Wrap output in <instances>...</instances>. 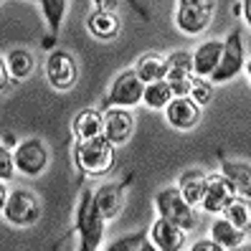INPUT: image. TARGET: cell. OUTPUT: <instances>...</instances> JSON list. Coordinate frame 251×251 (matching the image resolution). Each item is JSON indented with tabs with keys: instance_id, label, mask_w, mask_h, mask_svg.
I'll list each match as a JSON object with an SVG mask.
<instances>
[{
	"instance_id": "1",
	"label": "cell",
	"mask_w": 251,
	"mask_h": 251,
	"mask_svg": "<svg viewBox=\"0 0 251 251\" xmlns=\"http://www.w3.org/2000/svg\"><path fill=\"white\" fill-rule=\"evenodd\" d=\"M104 224L101 213L94 205V193L92 190H81V198L76 205V233H79V249L81 251H97L104 239Z\"/></svg>"
},
{
	"instance_id": "2",
	"label": "cell",
	"mask_w": 251,
	"mask_h": 251,
	"mask_svg": "<svg viewBox=\"0 0 251 251\" xmlns=\"http://www.w3.org/2000/svg\"><path fill=\"white\" fill-rule=\"evenodd\" d=\"M74 160L81 173L86 175H101L112 168L114 162V142H109L104 135L94 140H81L74 147Z\"/></svg>"
},
{
	"instance_id": "3",
	"label": "cell",
	"mask_w": 251,
	"mask_h": 251,
	"mask_svg": "<svg viewBox=\"0 0 251 251\" xmlns=\"http://www.w3.org/2000/svg\"><path fill=\"white\" fill-rule=\"evenodd\" d=\"M155 205L162 218H168L170 224H178L185 231H193L198 226V216L193 211V205L183 198L178 188H162L155 196Z\"/></svg>"
},
{
	"instance_id": "4",
	"label": "cell",
	"mask_w": 251,
	"mask_h": 251,
	"mask_svg": "<svg viewBox=\"0 0 251 251\" xmlns=\"http://www.w3.org/2000/svg\"><path fill=\"white\" fill-rule=\"evenodd\" d=\"M213 10H216V0H178L175 25L185 36H198L211 25Z\"/></svg>"
},
{
	"instance_id": "5",
	"label": "cell",
	"mask_w": 251,
	"mask_h": 251,
	"mask_svg": "<svg viewBox=\"0 0 251 251\" xmlns=\"http://www.w3.org/2000/svg\"><path fill=\"white\" fill-rule=\"evenodd\" d=\"M3 218L13 226H33L41 218V203L31 190H13L3 203Z\"/></svg>"
},
{
	"instance_id": "6",
	"label": "cell",
	"mask_w": 251,
	"mask_h": 251,
	"mask_svg": "<svg viewBox=\"0 0 251 251\" xmlns=\"http://www.w3.org/2000/svg\"><path fill=\"white\" fill-rule=\"evenodd\" d=\"M246 58H244V41H241V31L233 28L228 33V38L224 41V51H221V61L218 69L213 71L211 81L221 84V81H231L233 76H239V71L244 69Z\"/></svg>"
},
{
	"instance_id": "7",
	"label": "cell",
	"mask_w": 251,
	"mask_h": 251,
	"mask_svg": "<svg viewBox=\"0 0 251 251\" xmlns=\"http://www.w3.org/2000/svg\"><path fill=\"white\" fill-rule=\"evenodd\" d=\"M142 94H145V81L137 76L135 69H127L112 81L107 107H135L142 101Z\"/></svg>"
},
{
	"instance_id": "8",
	"label": "cell",
	"mask_w": 251,
	"mask_h": 251,
	"mask_svg": "<svg viewBox=\"0 0 251 251\" xmlns=\"http://www.w3.org/2000/svg\"><path fill=\"white\" fill-rule=\"evenodd\" d=\"M79 76V69L76 61L69 51H51L49 53V61H46V79L53 89L58 92H69L74 84H76Z\"/></svg>"
},
{
	"instance_id": "9",
	"label": "cell",
	"mask_w": 251,
	"mask_h": 251,
	"mask_svg": "<svg viewBox=\"0 0 251 251\" xmlns=\"http://www.w3.org/2000/svg\"><path fill=\"white\" fill-rule=\"evenodd\" d=\"M13 157H16V168L23 175H28V178H36V175H41L49 168V150H46V145H43L41 140H36V137L23 140L16 147Z\"/></svg>"
},
{
	"instance_id": "10",
	"label": "cell",
	"mask_w": 251,
	"mask_h": 251,
	"mask_svg": "<svg viewBox=\"0 0 251 251\" xmlns=\"http://www.w3.org/2000/svg\"><path fill=\"white\" fill-rule=\"evenodd\" d=\"M236 198V188L224 173H211L205 180V193H203V211L205 213H224L226 205Z\"/></svg>"
},
{
	"instance_id": "11",
	"label": "cell",
	"mask_w": 251,
	"mask_h": 251,
	"mask_svg": "<svg viewBox=\"0 0 251 251\" xmlns=\"http://www.w3.org/2000/svg\"><path fill=\"white\" fill-rule=\"evenodd\" d=\"M193 56L188 51H175L168 56V74L165 81L173 86L175 97H188L190 94V81H193Z\"/></svg>"
},
{
	"instance_id": "12",
	"label": "cell",
	"mask_w": 251,
	"mask_h": 251,
	"mask_svg": "<svg viewBox=\"0 0 251 251\" xmlns=\"http://www.w3.org/2000/svg\"><path fill=\"white\" fill-rule=\"evenodd\" d=\"M165 120L175 129H193L201 120V104L190 97H173V101L165 107Z\"/></svg>"
},
{
	"instance_id": "13",
	"label": "cell",
	"mask_w": 251,
	"mask_h": 251,
	"mask_svg": "<svg viewBox=\"0 0 251 251\" xmlns=\"http://www.w3.org/2000/svg\"><path fill=\"white\" fill-rule=\"evenodd\" d=\"M135 132V117L125 107H107L104 112V137L114 145H122Z\"/></svg>"
},
{
	"instance_id": "14",
	"label": "cell",
	"mask_w": 251,
	"mask_h": 251,
	"mask_svg": "<svg viewBox=\"0 0 251 251\" xmlns=\"http://www.w3.org/2000/svg\"><path fill=\"white\" fill-rule=\"evenodd\" d=\"M185 233H188L185 228H180L178 224H170L168 218L160 216L150 228V239L160 251H180L185 249Z\"/></svg>"
},
{
	"instance_id": "15",
	"label": "cell",
	"mask_w": 251,
	"mask_h": 251,
	"mask_svg": "<svg viewBox=\"0 0 251 251\" xmlns=\"http://www.w3.org/2000/svg\"><path fill=\"white\" fill-rule=\"evenodd\" d=\"M122 203H125V183H104L94 190V205L104 221H112L120 213Z\"/></svg>"
},
{
	"instance_id": "16",
	"label": "cell",
	"mask_w": 251,
	"mask_h": 251,
	"mask_svg": "<svg viewBox=\"0 0 251 251\" xmlns=\"http://www.w3.org/2000/svg\"><path fill=\"white\" fill-rule=\"evenodd\" d=\"M221 51H224V41H205L203 46L196 49L193 53V74L203 79H211L213 71L218 69Z\"/></svg>"
},
{
	"instance_id": "17",
	"label": "cell",
	"mask_w": 251,
	"mask_h": 251,
	"mask_svg": "<svg viewBox=\"0 0 251 251\" xmlns=\"http://www.w3.org/2000/svg\"><path fill=\"white\" fill-rule=\"evenodd\" d=\"M101 135H104V114L99 109H81L74 117V137H76V142L94 140Z\"/></svg>"
},
{
	"instance_id": "18",
	"label": "cell",
	"mask_w": 251,
	"mask_h": 251,
	"mask_svg": "<svg viewBox=\"0 0 251 251\" xmlns=\"http://www.w3.org/2000/svg\"><path fill=\"white\" fill-rule=\"evenodd\" d=\"M86 28L99 41H114L120 36V18L114 16V10H94L86 18Z\"/></svg>"
},
{
	"instance_id": "19",
	"label": "cell",
	"mask_w": 251,
	"mask_h": 251,
	"mask_svg": "<svg viewBox=\"0 0 251 251\" xmlns=\"http://www.w3.org/2000/svg\"><path fill=\"white\" fill-rule=\"evenodd\" d=\"M205 180H208V173L203 170H185L178 180V190L183 193V198L193 205H201L203 193H205Z\"/></svg>"
},
{
	"instance_id": "20",
	"label": "cell",
	"mask_w": 251,
	"mask_h": 251,
	"mask_svg": "<svg viewBox=\"0 0 251 251\" xmlns=\"http://www.w3.org/2000/svg\"><path fill=\"white\" fill-rule=\"evenodd\" d=\"M221 173L233 183L236 196L251 198V165H246V162H236V160H224L221 162Z\"/></svg>"
},
{
	"instance_id": "21",
	"label": "cell",
	"mask_w": 251,
	"mask_h": 251,
	"mask_svg": "<svg viewBox=\"0 0 251 251\" xmlns=\"http://www.w3.org/2000/svg\"><path fill=\"white\" fill-rule=\"evenodd\" d=\"M41 10H43V18L49 23V36L43 41V49H51L56 43L58 31H61L64 16H66V0H41Z\"/></svg>"
},
{
	"instance_id": "22",
	"label": "cell",
	"mask_w": 251,
	"mask_h": 251,
	"mask_svg": "<svg viewBox=\"0 0 251 251\" xmlns=\"http://www.w3.org/2000/svg\"><path fill=\"white\" fill-rule=\"evenodd\" d=\"M137 76L145 81V84H150V81H160V79H165V74H168V58L165 56H160V53H142L137 58Z\"/></svg>"
},
{
	"instance_id": "23",
	"label": "cell",
	"mask_w": 251,
	"mask_h": 251,
	"mask_svg": "<svg viewBox=\"0 0 251 251\" xmlns=\"http://www.w3.org/2000/svg\"><path fill=\"white\" fill-rule=\"evenodd\" d=\"M244 233L239 226H233L228 218H218L211 226V239L216 244H221V249H239L244 244Z\"/></svg>"
},
{
	"instance_id": "24",
	"label": "cell",
	"mask_w": 251,
	"mask_h": 251,
	"mask_svg": "<svg viewBox=\"0 0 251 251\" xmlns=\"http://www.w3.org/2000/svg\"><path fill=\"white\" fill-rule=\"evenodd\" d=\"M150 228H140L135 233H127V236H120L114 239L107 251H155V244H150Z\"/></svg>"
},
{
	"instance_id": "25",
	"label": "cell",
	"mask_w": 251,
	"mask_h": 251,
	"mask_svg": "<svg viewBox=\"0 0 251 251\" xmlns=\"http://www.w3.org/2000/svg\"><path fill=\"white\" fill-rule=\"evenodd\" d=\"M175 92H173V86L165 81V79H160V81H150V84H145V94H142V101L150 109H165L170 101H173Z\"/></svg>"
},
{
	"instance_id": "26",
	"label": "cell",
	"mask_w": 251,
	"mask_h": 251,
	"mask_svg": "<svg viewBox=\"0 0 251 251\" xmlns=\"http://www.w3.org/2000/svg\"><path fill=\"white\" fill-rule=\"evenodd\" d=\"M5 69L10 71V76L16 79V81H23V79H28V76L33 74L36 58H33V53H28V51H23V49H16V51L8 53Z\"/></svg>"
},
{
	"instance_id": "27",
	"label": "cell",
	"mask_w": 251,
	"mask_h": 251,
	"mask_svg": "<svg viewBox=\"0 0 251 251\" xmlns=\"http://www.w3.org/2000/svg\"><path fill=\"white\" fill-rule=\"evenodd\" d=\"M224 218H228L233 226H239L241 231L251 228V198H241L236 196L224 211Z\"/></svg>"
},
{
	"instance_id": "28",
	"label": "cell",
	"mask_w": 251,
	"mask_h": 251,
	"mask_svg": "<svg viewBox=\"0 0 251 251\" xmlns=\"http://www.w3.org/2000/svg\"><path fill=\"white\" fill-rule=\"evenodd\" d=\"M188 97L193 101H198V104H208V101L213 99V81H205L203 76H193Z\"/></svg>"
},
{
	"instance_id": "29",
	"label": "cell",
	"mask_w": 251,
	"mask_h": 251,
	"mask_svg": "<svg viewBox=\"0 0 251 251\" xmlns=\"http://www.w3.org/2000/svg\"><path fill=\"white\" fill-rule=\"evenodd\" d=\"M13 170H18L16 168V157L8 152V145H3L0 147V178H3V183H8L13 178Z\"/></svg>"
},
{
	"instance_id": "30",
	"label": "cell",
	"mask_w": 251,
	"mask_h": 251,
	"mask_svg": "<svg viewBox=\"0 0 251 251\" xmlns=\"http://www.w3.org/2000/svg\"><path fill=\"white\" fill-rule=\"evenodd\" d=\"M190 249H193V251H224L221 244H216L213 239H201L196 244H190Z\"/></svg>"
},
{
	"instance_id": "31",
	"label": "cell",
	"mask_w": 251,
	"mask_h": 251,
	"mask_svg": "<svg viewBox=\"0 0 251 251\" xmlns=\"http://www.w3.org/2000/svg\"><path fill=\"white\" fill-rule=\"evenodd\" d=\"M97 10H114L117 8V0H94Z\"/></svg>"
},
{
	"instance_id": "32",
	"label": "cell",
	"mask_w": 251,
	"mask_h": 251,
	"mask_svg": "<svg viewBox=\"0 0 251 251\" xmlns=\"http://www.w3.org/2000/svg\"><path fill=\"white\" fill-rule=\"evenodd\" d=\"M241 10H244V18H246V23L251 25V0H244V3H241Z\"/></svg>"
},
{
	"instance_id": "33",
	"label": "cell",
	"mask_w": 251,
	"mask_h": 251,
	"mask_svg": "<svg viewBox=\"0 0 251 251\" xmlns=\"http://www.w3.org/2000/svg\"><path fill=\"white\" fill-rule=\"evenodd\" d=\"M3 145H16V137H13V135H3Z\"/></svg>"
},
{
	"instance_id": "34",
	"label": "cell",
	"mask_w": 251,
	"mask_h": 251,
	"mask_svg": "<svg viewBox=\"0 0 251 251\" xmlns=\"http://www.w3.org/2000/svg\"><path fill=\"white\" fill-rule=\"evenodd\" d=\"M246 71H249V79H251V61H246Z\"/></svg>"
}]
</instances>
